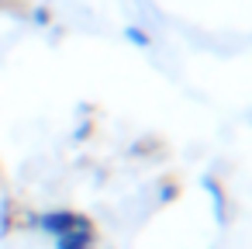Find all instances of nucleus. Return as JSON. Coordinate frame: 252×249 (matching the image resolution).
I'll return each instance as SVG.
<instances>
[{
	"label": "nucleus",
	"mask_w": 252,
	"mask_h": 249,
	"mask_svg": "<svg viewBox=\"0 0 252 249\" xmlns=\"http://www.w3.org/2000/svg\"><path fill=\"white\" fill-rule=\"evenodd\" d=\"M94 246H97V228H94V221L76 225V228L56 235V249H94Z\"/></svg>",
	"instance_id": "nucleus-2"
},
{
	"label": "nucleus",
	"mask_w": 252,
	"mask_h": 249,
	"mask_svg": "<svg viewBox=\"0 0 252 249\" xmlns=\"http://www.w3.org/2000/svg\"><path fill=\"white\" fill-rule=\"evenodd\" d=\"M87 221H90L87 214L69 211V208L42 211V214H35V218H32V225H35V228H42V232H49L52 239H56V235H63V232H69V228H76V225H87Z\"/></svg>",
	"instance_id": "nucleus-1"
},
{
	"label": "nucleus",
	"mask_w": 252,
	"mask_h": 249,
	"mask_svg": "<svg viewBox=\"0 0 252 249\" xmlns=\"http://www.w3.org/2000/svg\"><path fill=\"white\" fill-rule=\"evenodd\" d=\"M125 38H128L131 45H138V49H149V45H152V35H149V32H142V28H135V25H131V28H125Z\"/></svg>",
	"instance_id": "nucleus-4"
},
{
	"label": "nucleus",
	"mask_w": 252,
	"mask_h": 249,
	"mask_svg": "<svg viewBox=\"0 0 252 249\" xmlns=\"http://www.w3.org/2000/svg\"><path fill=\"white\" fill-rule=\"evenodd\" d=\"M49 21H52V14H49L45 7H38V11H35V25H49Z\"/></svg>",
	"instance_id": "nucleus-5"
},
{
	"label": "nucleus",
	"mask_w": 252,
	"mask_h": 249,
	"mask_svg": "<svg viewBox=\"0 0 252 249\" xmlns=\"http://www.w3.org/2000/svg\"><path fill=\"white\" fill-rule=\"evenodd\" d=\"M200 183H204V190H207L211 201H214V218H218V225H228V194H224L221 180H218V177H204Z\"/></svg>",
	"instance_id": "nucleus-3"
}]
</instances>
